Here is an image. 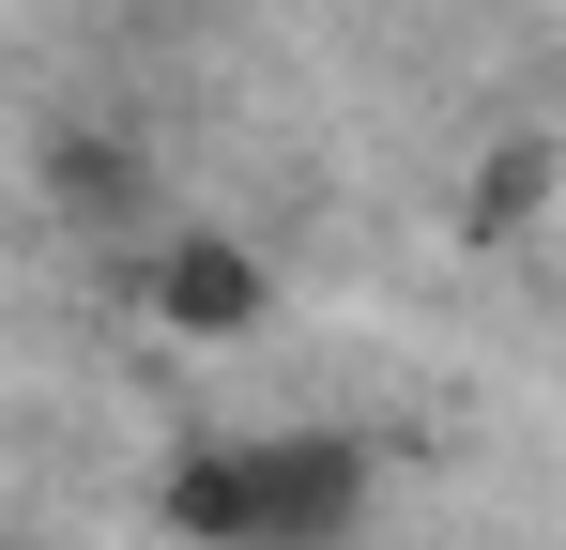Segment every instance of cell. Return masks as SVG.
Returning <instances> with one entry per match:
<instances>
[{"mask_svg":"<svg viewBox=\"0 0 566 550\" xmlns=\"http://www.w3.org/2000/svg\"><path fill=\"white\" fill-rule=\"evenodd\" d=\"M154 321L169 337H245V321H276V275L245 230H169V261H154Z\"/></svg>","mask_w":566,"mask_h":550,"instance_id":"cell-2","label":"cell"},{"mask_svg":"<svg viewBox=\"0 0 566 550\" xmlns=\"http://www.w3.org/2000/svg\"><path fill=\"white\" fill-rule=\"evenodd\" d=\"M382 458L353 429H230L169 458V536L185 550H353Z\"/></svg>","mask_w":566,"mask_h":550,"instance_id":"cell-1","label":"cell"}]
</instances>
